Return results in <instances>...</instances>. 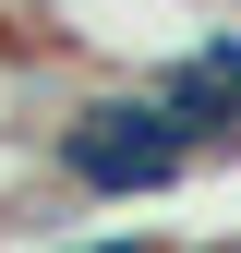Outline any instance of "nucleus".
Wrapping results in <instances>:
<instances>
[{
    "mask_svg": "<svg viewBox=\"0 0 241 253\" xmlns=\"http://www.w3.org/2000/svg\"><path fill=\"white\" fill-rule=\"evenodd\" d=\"M37 169L73 205H145V193H181V181H193V145H181V121L145 97L133 73H84L73 97L37 121Z\"/></svg>",
    "mask_w": 241,
    "mask_h": 253,
    "instance_id": "nucleus-1",
    "label": "nucleus"
},
{
    "mask_svg": "<svg viewBox=\"0 0 241 253\" xmlns=\"http://www.w3.org/2000/svg\"><path fill=\"white\" fill-rule=\"evenodd\" d=\"M37 253H169V241L120 217V229H60V241H37Z\"/></svg>",
    "mask_w": 241,
    "mask_h": 253,
    "instance_id": "nucleus-2",
    "label": "nucleus"
},
{
    "mask_svg": "<svg viewBox=\"0 0 241 253\" xmlns=\"http://www.w3.org/2000/svg\"><path fill=\"white\" fill-rule=\"evenodd\" d=\"M24 181H37V133H0V217H12ZM0 253H12V229H0Z\"/></svg>",
    "mask_w": 241,
    "mask_h": 253,
    "instance_id": "nucleus-3",
    "label": "nucleus"
}]
</instances>
